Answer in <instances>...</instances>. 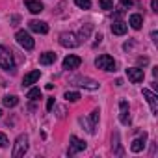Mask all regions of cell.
I'll return each instance as SVG.
<instances>
[{
	"instance_id": "obj_26",
	"label": "cell",
	"mask_w": 158,
	"mask_h": 158,
	"mask_svg": "<svg viewBox=\"0 0 158 158\" xmlns=\"http://www.w3.org/2000/svg\"><path fill=\"white\" fill-rule=\"evenodd\" d=\"M8 145H10V141H8V136H6L4 132H0V147L4 149V147H8Z\"/></svg>"
},
{
	"instance_id": "obj_18",
	"label": "cell",
	"mask_w": 158,
	"mask_h": 158,
	"mask_svg": "<svg viewBox=\"0 0 158 158\" xmlns=\"http://www.w3.org/2000/svg\"><path fill=\"white\" fill-rule=\"evenodd\" d=\"M97 123H99V110H93L91 115H89V127H88V132H89V134H95Z\"/></svg>"
},
{
	"instance_id": "obj_2",
	"label": "cell",
	"mask_w": 158,
	"mask_h": 158,
	"mask_svg": "<svg viewBox=\"0 0 158 158\" xmlns=\"http://www.w3.org/2000/svg\"><path fill=\"white\" fill-rule=\"evenodd\" d=\"M26 151H28V136H26V134H21V136L15 139V143H13L11 156H13V158H21V156L26 154Z\"/></svg>"
},
{
	"instance_id": "obj_8",
	"label": "cell",
	"mask_w": 158,
	"mask_h": 158,
	"mask_svg": "<svg viewBox=\"0 0 158 158\" xmlns=\"http://www.w3.org/2000/svg\"><path fill=\"white\" fill-rule=\"evenodd\" d=\"M143 99L149 102L151 112L156 115V114H158V97H156V93H152L151 89H143Z\"/></svg>"
},
{
	"instance_id": "obj_27",
	"label": "cell",
	"mask_w": 158,
	"mask_h": 158,
	"mask_svg": "<svg viewBox=\"0 0 158 158\" xmlns=\"http://www.w3.org/2000/svg\"><path fill=\"white\" fill-rule=\"evenodd\" d=\"M54 102H56V101H54V97H48V101H47V110H48V112L52 110V106H54Z\"/></svg>"
},
{
	"instance_id": "obj_15",
	"label": "cell",
	"mask_w": 158,
	"mask_h": 158,
	"mask_svg": "<svg viewBox=\"0 0 158 158\" xmlns=\"http://www.w3.org/2000/svg\"><path fill=\"white\" fill-rule=\"evenodd\" d=\"M24 4H26L30 13H41L43 11V4L39 2V0H24Z\"/></svg>"
},
{
	"instance_id": "obj_4",
	"label": "cell",
	"mask_w": 158,
	"mask_h": 158,
	"mask_svg": "<svg viewBox=\"0 0 158 158\" xmlns=\"http://www.w3.org/2000/svg\"><path fill=\"white\" fill-rule=\"evenodd\" d=\"M95 65H97V69H102V71H115V60L110 54L99 56L95 60Z\"/></svg>"
},
{
	"instance_id": "obj_29",
	"label": "cell",
	"mask_w": 158,
	"mask_h": 158,
	"mask_svg": "<svg viewBox=\"0 0 158 158\" xmlns=\"http://www.w3.org/2000/svg\"><path fill=\"white\" fill-rule=\"evenodd\" d=\"M151 6H152V11H158V0H151Z\"/></svg>"
},
{
	"instance_id": "obj_1",
	"label": "cell",
	"mask_w": 158,
	"mask_h": 158,
	"mask_svg": "<svg viewBox=\"0 0 158 158\" xmlns=\"http://www.w3.org/2000/svg\"><path fill=\"white\" fill-rule=\"evenodd\" d=\"M0 67L6 69L8 73H15V61H13V56L11 52L0 45Z\"/></svg>"
},
{
	"instance_id": "obj_5",
	"label": "cell",
	"mask_w": 158,
	"mask_h": 158,
	"mask_svg": "<svg viewBox=\"0 0 158 158\" xmlns=\"http://www.w3.org/2000/svg\"><path fill=\"white\" fill-rule=\"evenodd\" d=\"M60 45L65 48H74L80 45V41H78V37L73 32H63V34H60Z\"/></svg>"
},
{
	"instance_id": "obj_11",
	"label": "cell",
	"mask_w": 158,
	"mask_h": 158,
	"mask_svg": "<svg viewBox=\"0 0 158 158\" xmlns=\"http://www.w3.org/2000/svg\"><path fill=\"white\" fill-rule=\"evenodd\" d=\"M80 63H82V60L78 58V56L69 54V56L63 60V69H67V71H71V69H78V67H80Z\"/></svg>"
},
{
	"instance_id": "obj_25",
	"label": "cell",
	"mask_w": 158,
	"mask_h": 158,
	"mask_svg": "<svg viewBox=\"0 0 158 158\" xmlns=\"http://www.w3.org/2000/svg\"><path fill=\"white\" fill-rule=\"evenodd\" d=\"M76 6L78 8H82V10H89L91 8V0H74Z\"/></svg>"
},
{
	"instance_id": "obj_9",
	"label": "cell",
	"mask_w": 158,
	"mask_h": 158,
	"mask_svg": "<svg viewBox=\"0 0 158 158\" xmlns=\"http://www.w3.org/2000/svg\"><path fill=\"white\" fill-rule=\"evenodd\" d=\"M127 76L130 78L134 84H139V82H143L145 73H143V69H139V67H130V69H127Z\"/></svg>"
},
{
	"instance_id": "obj_7",
	"label": "cell",
	"mask_w": 158,
	"mask_h": 158,
	"mask_svg": "<svg viewBox=\"0 0 158 158\" xmlns=\"http://www.w3.org/2000/svg\"><path fill=\"white\" fill-rule=\"evenodd\" d=\"M84 149H86V141L78 139L76 136H71V145H69V151H67L69 156H73V154H76V152H80V151H84Z\"/></svg>"
},
{
	"instance_id": "obj_16",
	"label": "cell",
	"mask_w": 158,
	"mask_h": 158,
	"mask_svg": "<svg viewBox=\"0 0 158 158\" xmlns=\"http://www.w3.org/2000/svg\"><path fill=\"white\" fill-rule=\"evenodd\" d=\"M128 24H130L134 30H139V28H141V24H143V17H141L139 13H132V15H130V19H128Z\"/></svg>"
},
{
	"instance_id": "obj_17",
	"label": "cell",
	"mask_w": 158,
	"mask_h": 158,
	"mask_svg": "<svg viewBox=\"0 0 158 158\" xmlns=\"http://www.w3.org/2000/svg\"><path fill=\"white\" fill-rule=\"evenodd\" d=\"M56 58H58V56H56L54 52H43V54L39 56V63H41V65H50V63L56 61Z\"/></svg>"
},
{
	"instance_id": "obj_10",
	"label": "cell",
	"mask_w": 158,
	"mask_h": 158,
	"mask_svg": "<svg viewBox=\"0 0 158 158\" xmlns=\"http://www.w3.org/2000/svg\"><path fill=\"white\" fill-rule=\"evenodd\" d=\"M39 76H41V71H39V69H34V71L26 73L24 78H23V86H24V88H30L32 84H35V82L39 80Z\"/></svg>"
},
{
	"instance_id": "obj_14",
	"label": "cell",
	"mask_w": 158,
	"mask_h": 158,
	"mask_svg": "<svg viewBox=\"0 0 158 158\" xmlns=\"http://www.w3.org/2000/svg\"><path fill=\"white\" fill-rule=\"evenodd\" d=\"M127 30H128L127 23H123V21H114V24H112V34H115V35H125Z\"/></svg>"
},
{
	"instance_id": "obj_13",
	"label": "cell",
	"mask_w": 158,
	"mask_h": 158,
	"mask_svg": "<svg viewBox=\"0 0 158 158\" xmlns=\"http://www.w3.org/2000/svg\"><path fill=\"white\" fill-rule=\"evenodd\" d=\"M28 26H30V30L35 32V34H47V32H48V24H47L45 21H30Z\"/></svg>"
},
{
	"instance_id": "obj_24",
	"label": "cell",
	"mask_w": 158,
	"mask_h": 158,
	"mask_svg": "<svg viewBox=\"0 0 158 158\" xmlns=\"http://www.w3.org/2000/svg\"><path fill=\"white\" fill-rule=\"evenodd\" d=\"M99 4H101V8L106 10V11L114 10V0H99Z\"/></svg>"
},
{
	"instance_id": "obj_21",
	"label": "cell",
	"mask_w": 158,
	"mask_h": 158,
	"mask_svg": "<svg viewBox=\"0 0 158 158\" xmlns=\"http://www.w3.org/2000/svg\"><path fill=\"white\" fill-rule=\"evenodd\" d=\"M89 32H91V24H84L82 30H80V34H78V41L88 39V37H89Z\"/></svg>"
},
{
	"instance_id": "obj_20",
	"label": "cell",
	"mask_w": 158,
	"mask_h": 158,
	"mask_svg": "<svg viewBox=\"0 0 158 158\" xmlns=\"http://www.w3.org/2000/svg\"><path fill=\"white\" fill-rule=\"evenodd\" d=\"M63 99L67 102H78V101H80V93H78V91H65Z\"/></svg>"
},
{
	"instance_id": "obj_6",
	"label": "cell",
	"mask_w": 158,
	"mask_h": 158,
	"mask_svg": "<svg viewBox=\"0 0 158 158\" xmlns=\"http://www.w3.org/2000/svg\"><path fill=\"white\" fill-rule=\"evenodd\" d=\"M73 84L74 86H80V88H86V89H91V91L99 89V82L91 80V78H86V76H76V78H73Z\"/></svg>"
},
{
	"instance_id": "obj_12",
	"label": "cell",
	"mask_w": 158,
	"mask_h": 158,
	"mask_svg": "<svg viewBox=\"0 0 158 158\" xmlns=\"http://www.w3.org/2000/svg\"><path fill=\"white\" fill-rule=\"evenodd\" d=\"M119 121L123 125H128L130 123V114H128V102L127 101H121L119 102Z\"/></svg>"
},
{
	"instance_id": "obj_3",
	"label": "cell",
	"mask_w": 158,
	"mask_h": 158,
	"mask_svg": "<svg viewBox=\"0 0 158 158\" xmlns=\"http://www.w3.org/2000/svg\"><path fill=\"white\" fill-rule=\"evenodd\" d=\"M15 39H17V43H19L23 48H26V50H32V48L35 47V41H34L32 35H30L28 32H24V30H19V32L15 34Z\"/></svg>"
},
{
	"instance_id": "obj_30",
	"label": "cell",
	"mask_w": 158,
	"mask_h": 158,
	"mask_svg": "<svg viewBox=\"0 0 158 158\" xmlns=\"http://www.w3.org/2000/svg\"><path fill=\"white\" fill-rule=\"evenodd\" d=\"M0 114H2V112H0Z\"/></svg>"
},
{
	"instance_id": "obj_22",
	"label": "cell",
	"mask_w": 158,
	"mask_h": 158,
	"mask_svg": "<svg viewBox=\"0 0 158 158\" xmlns=\"http://www.w3.org/2000/svg\"><path fill=\"white\" fill-rule=\"evenodd\" d=\"M17 102H19V99H17L15 95L4 97V106H6V108H13V106H17Z\"/></svg>"
},
{
	"instance_id": "obj_28",
	"label": "cell",
	"mask_w": 158,
	"mask_h": 158,
	"mask_svg": "<svg viewBox=\"0 0 158 158\" xmlns=\"http://www.w3.org/2000/svg\"><path fill=\"white\" fill-rule=\"evenodd\" d=\"M119 2H121L123 8H130L132 6V0H119Z\"/></svg>"
},
{
	"instance_id": "obj_19",
	"label": "cell",
	"mask_w": 158,
	"mask_h": 158,
	"mask_svg": "<svg viewBox=\"0 0 158 158\" xmlns=\"http://www.w3.org/2000/svg\"><path fill=\"white\" fill-rule=\"evenodd\" d=\"M143 147H145V134H143V138H138V139H134V141H132L130 151H132V152H139Z\"/></svg>"
},
{
	"instance_id": "obj_23",
	"label": "cell",
	"mask_w": 158,
	"mask_h": 158,
	"mask_svg": "<svg viewBox=\"0 0 158 158\" xmlns=\"http://www.w3.org/2000/svg\"><path fill=\"white\" fill-rule=\"evenodd\" d=\"M39 97H41V89L39 88H32L28 91V95H26V99H30V101H37Z\"/></svg>"
}]
</instances>
